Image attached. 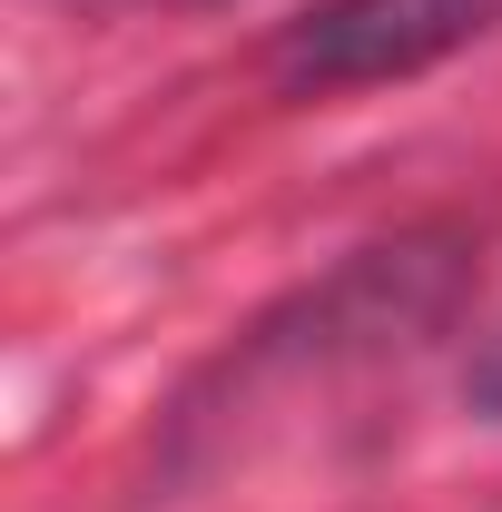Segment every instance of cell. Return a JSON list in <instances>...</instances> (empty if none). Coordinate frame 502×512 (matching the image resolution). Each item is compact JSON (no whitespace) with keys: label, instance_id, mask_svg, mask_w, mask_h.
I'll list each match as a JSON object with an SVG mask.
<instances>
[{"label":"cell","instance_id":"cell-1","mask_svg":"<svg viewBox=\"0 0 502 512\" xmlns=\"http://www.w3.org/2000/svg\"><path fill=\"white\" fill-rule=\"evenodd\" d=\"M483 30H502V0H306L276 30L266 79L286 99H345V89H384L453 60Z\"/></svg>","mask_w":502,"mask_h":512},{"label":"cell","instance_id":"cell-2","mask_svg":"<svg viewBox=\"0 0 502 512\" xmlns=\"http://www.w3.org/2000/svg\"><path fill=\"white\" fill-rule=\"evenodd\" d=\"M473 404H483V414H502V335H493V355L473 365Z\"/></svg>","mask_w":502,"mask_h":512}]
</instances>
